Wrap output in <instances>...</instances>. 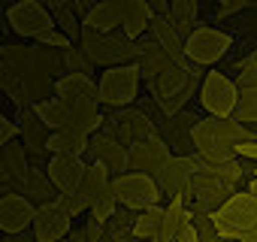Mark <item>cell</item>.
Masks as SVG:
<instances>
[{
	"instance_id": "obj_1",
	"label": "cell",
	"mask_w": 257,
	"mask_h": 242,
	"mask_svg": "<svg viewBox=\"0 0 257 242\" xmlns=\"http://www.w3.org/2000/svg\"><path fill=\"white\" fill-rule=\"evenodd\" d=\"M254 134L239 121H221V118H203L191 128V143L206 161H230L236 158V149L242 143H251Z\"/></svg>"
},
{
	"instance_id": "obj_2",
	"label": "cell",
	"mask_w": 257,
	"mask_h": 242,
	"mask_svg": "<svg viewBox=\"0 0 257 242\" xmlns=\"http://www.w3.org/2000/svg\"><path fill=\"white\" fill-rule=\"evenodd\" d=\"M140 82H143V70L140 64H115V67H106L97 88H100V103L109 106V109H127L137 94H140Z\"/></svg>"
},
{
	"instance_id": "obj_3",
	"label": "cell",
	"mask_w": 257,
	"mask_h": 242,
	"mask_svg": "<svg viewBox=\"0 0 257 242\" xmlns=\"http://www.w3.org/2000/svg\"><path fill=\"white\" fill-rule=\"evenodd\" d=\"M212 218V224H215V230L221 233V239L224 242H239L248 230H254L257 227V197L254 194H233L218 212H212L209 215Z\"/></svg>"
},
{
	"instance_id": "obj_4",
	"label": "cell",
	"mask_w": 257,
	"mask_h": 242,
	"mask_svg": "<svg viewBox=\"0 0 257 242\" xmlns=\"http://www.w3.org/2000/svg\"><path fill=\"white\" fill-rule=\"evenodd\" d=\"M55 97L73 112V115H97L100 112V88L94 85L91 76L82 73H67L64 79L55 82Z\"/></svg>"
},
{
	"instance_id": "obj_5",
	"label": "cell",
	"mask_w": 257,
	"mask_h": 242,
	"mask_svg": "<svg viewBox=\"0 0 257 242\" xmlns=\"http://www.w3.org/2000/svg\"><path fill=\"white\" fill-rule=\"evenodd\" d=\"M112 194L118 200V206L124 209H152L158 206L161 200V188H158V179L152 176H143V173H124V176H112Z\"/></svg>"
},
{
	"instance_id": "obj_6",
	"label": "cell",
	"mask_w": 257,
	"mask_h": 242,
	"mask_svg": "<svg viewBox=\"0 0 257 242\" xmlns=\"http://www.w3.org/2000/svg\"><path fill=\"white\" fill-rule=\"evenodd\" d=\"M236 100H239V85L221 70H209L200 85V103L209 112V118H221V121L233 118Z\"/></svg>"
},
{
	"instance_id": "obj_7",
	"label": "cell",
	"mask_w": 257,
	"mask_h": 242,
	"mask_svg": "<svg viewBox=\"0 0 257 242\" xmlns=\"http://www.w3.org/2000/svg\"><path fill=\"white\" fill-rule=\"evenodd\" d=\"M230 46H233L230 34L215 31V28H194L185 40V55H188L191 64L209 67V64H218L230 52Z\"/></svg>"
},
{
	"instance_id": "obj_8",
	"label": "cell",
	"mask_w": 257,
	"mask_h": 242,
	"mask_svg": "<svg viewBox=\"0 0 257 242\" xmlns=\"http://www.w3.org/2000/svg\"><path fill=\"white\" fill-rule=\"evenodd\" d=\"M173 158H176L173 149L161 137H152V140H143V143L131 146V152H127V173H143V176L158 179L170 167Z\"/></svg>"
},
{
	"instance_id": "obj_9",
	"label": "cell",
	"mask_w": 257,
	"mask_h": 242,
	"mask_svg": "<svg viewBox=\"0 0 257 242\" xmlns=\"http://www.w3.org/2000/svg\"><path fill=\"white\" fill-rule=\"evenodd\" d=\"M7 22H10V28L19 37H31V40H40L46 31L55 28L49 10L43 4H37V0H22V4H13L7 10Z\"/></svg>"
},
{
	"instance_id": "obj_10",
	"label": "cell",
	"mask_w": 257,
	"mask_h": 242,
	"mask_svg": "<svg viewBox=\"0 0 257 242\" xmlns=\"http://www.w3.org/2000/svg\"><path fill=\"white\" fill-rule=\"evenodd\" d=\"M34 218H37V206L25 194L7 191L0 197V230H4V236L25 233L28 227H34Z\"/></svg>"
},
{
	"instance_id": "obj_11",
	"label": "cell",
	"mask_w": 257,
	"mask_h": 242,
	"mask_svg": "<svg viewBox=\"0 0 257 242\" xmlns=\"http://www.w3.org/2000/svg\"><path fill=\"white\" fill-rule=\"evenodd\" d=\"M127 149L112 131H103V134H97V137H91V146H88V158H91V164H103L112 176H124L127 173Z\"/></svg>"
},
{
	"instance_id": "obj_12",
	"label": "cell",
	"mask_w": 257,
	"mask_h": 242,
	"mask_svg": "<svg viewBox=\"0 0 257 242\" xmlns=\"http://www.w3.org/2000/svg\"><path fill=\"white\" fill-rule=\"evenodd\" d=\"M109 131H112L127 149L155 137V125H152L143 112H137V109H118V112L109 118Z\"/></svg>"
},
{
	"instance_id": "obj_13",
	"label": "cell",
	"mask_w": 257,
	"mask_h": 242,
	"mask_svg": "<svg viewBox=\"0 0 257 242\" xmlns=\"http://www.w3.org/2000/svg\"><path fill=\"white\" fill-rule=\"evenodd\" d=\"M88 167H91V164H85L82 158L55 155V158H49V164H46V176H49V182L58 188V194H64V191H79V185H82Z\"/></svg>"
},
{
	"instance_id": "obj_14",
	"label": "cell",
	"mask_w": 257,
	"mask_h": 242,
	"mask_svg": "<svg viewBox=\"0 0 257 242\" xmlns=\"http://www.w3.org/2000/svg\"><path fill=\"white\" fill-rule=\"evenodd\" d=\"M194 173H197V167H194L191 155H176V158L170 161V167L158 176V188H161V194H170L173 200L191 194Z\"/></svg>"
},
{
	"instance_id": "obj_15",
	"label": "cell",
	"mask_w": 257,
	"mask_h": 242,
	"mask_svg": "<svg viewBox=\"0 0 257 242\" xmlns=\"http://www.w3.org/2000/svg\"><path fill=\"white\" fill-rule=\"evenodd\" d=\"M73 218L67 212H61L55 203L49 206H37V218H34V236L37 242H61L70 236Z\"/></svg>"
},
{
	"instance_id": "obj_16",
	"label": "cell",
	"mask_w": 257,
	"mask_h": 242,
	"mask_svg": "<svg viewBox=\"0 0 257 242\" xmlns=\"http://www.w3.org/2000/svg\"><path fill=\"white\" fill-rule=\"evenodd\" d=\"M124 22V0H103V4H94L88 19L82 22V28L100 31V34H112L115 28H121Z\"/></svg>"
},
{
	"instance_id": "obj_17",
	"label": "cell",
	"mask_w": 257,
	"mask_h": 242,
	"mask_svg": "<svg viewBox=\"0 0 257 242\" xmlns=\"http://www.w3.org/2000/svg\"><path fill=\"white\" fill-rule=\"evenodd\" d=\"M152 22H155V7H149L146 0H124V22H121L124 37L140 40Z\"/></svg>"
},
{
	"instance_id": "obj_18",
	"label": "cell",
	"mask_w": 257,
	"mask_h": 242,
	"mask_svg": "<svg viewBox=\"0 0 257 242\" xmlns=\"http://www.w3.org/2000/svg\"><path fill=\"white\" fill-rule=\"evenodd\" d=\"M137 239H158V236H167V209L164 206H152V209H143L140 215H134V233Z\"/></svg>"
},
{
	"instance_id": "obj_19",
	"label": "cell",
	"mask_w": 257,
	"mask_h": 242,
	"mask_svg": "<svg viewBox=\"0 0 257 242\" xmlns=\"http://www.w3.org/2000/svg\"><path fill=\"white\" fill-rule=\"evenodd\" d=\"M88 146H91V140L88 137H79V134H73V131H55V134H49V140H46V152L55 158V155H67V158H82L85 152H88Z\"/></svg>"
},
{
	"instance_id": "obj_20",
	"label": "cell",
	"mask_w": 257,
	"mask_h": 242,
	"mask_svg": "<svg viewBox=\"0 0 257 242\" xmlns=\"http://www.w3.org/2000/svg\"><path fill=\"white\" fill-rule=\"evenodd\" d=\"M109 185H112V173L103 164H91L88 173H85V179H82V185H79V197L88 206H94L103 194H109Z\"/></svg>"
},
{
	"instance_id": "obj_21",
	"label": "cell",
	"mask_w": 257,
	"mask_h": 242,
	"mask_svg": "<svg viewBox=\"0 0 257 242\" xmlns=\"http://www.w3.org/2000/svg\"><path fill=\"white\" fill-rule=\"evenodd\" d=\"M34 112L40 115V121L55 134V131H64L70 121H73V112L58 100V97H49V100H43V103H37L34 106Z\"/></svg>"
},
{
	"instance_id": "obj_22",
	"label": "cell",
	"mask_w": 257,
	"mask_h": 242,
	"mask_svg": "<svg viewBox=\"0 0 257 242\" xmlns=\"http://www.w3.org/2000/svg\"><path fill=\"white\" fill-rule=\"evenodd\" d=\"M19 125H22V137L28 140V146H25V149L43 152V149H46V140H49V134H52V131H49V128L43 125V121H40V115H37L34 109L28 112V109L22 106V115H19Z\"/></svg>"
},
{
	"instance_id": "obj_23",
	"label": "cell",
	"mask_w": 257,
	"mask_h": 242,
	"mask_svg": "<svg viewBox=\"0 0 257 242\" xmlns=\"http://www.w3.org/2000/svg\"><path fill=\"white\" fill-rule=\"evenodd\" d=\"M233 118L239 125H257V88H239V100H236V112Z\"/></svg>"
},
{
	"instance_id": "obj_24",
	"label": "cell",
	"mask_w": 257,
	"mask_h": 242,
	"mask_svg": "<svg viewBox=\"0 0 257 242\" xmlns=\"http://www.w3.org/2000/svg\"><path fill=\"white\" fill-rule=\"evenodd\" d=\"M191 218H194V215H191V209L185 206V197L170 200V206H167V236H176Z\"/></svg>"
},
{
	"instance_id": "obj_25",
	"label": "cell",
	"mask_w": 257,
	"mask_h": 242,
	"mask_svg": "<svg viewBox=\"0 0 257 242\" xmlns=\"http://www.w3.org/2000/svg\"><path fill=\"white\" fill-rule=\"evenodd\" d=\"M100 128H103V115L97 112V115H73V121L67 125V131H73V134H79V137H97L100 134Z\"/></svg>"
},
{
	"instance_id": "obj_26",
	"label": "cell",
	"mask_w": 257,
	"mask_h": 242,
	"mask_svg": "<svg viewBox=\"0 0 257 242\" xmlns=\"http://www.w3.org/2000/svg\"><path fill=\"white\" fill-rule=\"evenodd\" d=\"M52 7H55V28L64 31L70 40H79V19L73 7H61V4H52Z\"/></svg>"
},
{
	"instance_id": "obj_27",
	"label": "cell",
	"mask_w": 257,
	"mask_h": 242,
	"mask_svg": "<svg viewBox=\"0 0 257 242\" xmlns=\"http://www.w3.org/2000/svg\"><path fill=\"white\" fill-rule=\"evenodd\" d=\"M115 215H118V200H115V194H112V188H109V194H103V197L91 206V218L100 221V224H106V221H112Z\"/></svg>"
},
{
	"instance_id": "obj_28",
	"label": "cell",
	"mask_w": 257,
	"mask_h": 242,
	"mask_svg": "<svg viewBox=\"0 0 257 242\" xmlns=\"http://www.w3.org/2000/svg\"><path fill=\"white\" fill-rule=\"evenodd\" d=\"M55 206L61 209V212H67L70 218H79L85 209H91L82 197H79V191H64V194H58V200H55Z\"/></svg>"
},
{
	"instance_id": "obj_29",
	"label": "cell",
	"mask_w": 257,
	"mask_h": 242,
	"mask_svg": "<svg viewBox=\"0 0 257 242\" xmlns=\"http://www.w3.org/2000/svg\"><path fill=\"white\" fill-rule=\"evenodd\" d=\"M64 64H67V73H82V76H88L94 67L91 58L85 55V49H73V46L64 52Z\"/></svg>"
},
{
	"instance_id": "obj_30",
	"label": "cell",
	"mask_w": 257,
	"mask_h": 242,
	"mask_svg": "<svg viewBox=\"0 0 257 242\" xmlns=\"http://www.w3.org/2000/svg\"><path fill=\"white\" fill-rule=\"evenodd\" d=\"M170 19L179 25V31H188V25L197 19V4H185V0H176V4H170Z\"/></svg>"
},
{
	"instance_id": "obj_31",
	"label": "cell",
	"mask_w": 257,
	"mask_h": 242,
	"mask_svg": "<svg viewBox=\"0 0 257 242\" xmlns=\"http://www.w3.org/2000/svg\"><path fill=\"white\" fill-rule=\"evenodd\" d=\"M40 46H49V49H61V52H67L70 46H73V40L64 34V31H58V28H52V31H46L40 40H37Z\"/></svg>"
},
{
	"instance_id": "obj_32",
	"label": "cell",
	"mask_w": 257,
	"mask_h": 242,
	"mask_svg": "<svg viewBox=\"0 0 257 242\" xmlns=\"http://www.w3.org/2000/svg\"><path fill=\"white\" fill-rule=\"evenodd\" d=\"M19 137H22V125L4 115V118H0V146H10V143H16Z\"/></svg>"
},
{
	"instance_id": "obj_33",
	"label": "cell",
	"mask_w": 257,
	"mask_h": 242,
	"mask_svg": "<svg viewBox=\"0 0 257 242\" xmlns=\"http://www.w3.org/2000/svg\"><path fill=\"white\" fill-rule=\"evenodd\" d=\"M176 242H200V230H197V224H194V218L176 233Z\"/></svg>"
},
{
	"instance_id": "obj_34",
	"label": "cell",
	"mask_w": 257,
	"mask_h": 242,
	"mask_svg": "<svg viewBox=\"0 0 257 242\" xmlns=\"http://www.w3.org/2000/svg\"><path fill=\"white\" fill-rule=\"evenodd\" d=\"M236 158H248V161H257V143L251 140V143H242L239 149H236Z\"/></svg>"
},
{
	"instance_id": "obj_35",
	"label": "cell",
	"mask_w": 257,
	"mask_h": 242,
	"mask_svg": "<svg viewBox=\"0 0 257 242\" xmlns=\"http://www.w3.org/2000/svg\"><path fill=\"white\" fill-rule=\"evenodd\" d=\"M245 7H248V4H224L218 13H221V16H230V13H239V10H245Z\"/></svg>"
},
{
	"instance_id": "obj_36",
	"label": "cell",
	"mask_w": 257,
	"mask_h": 242,
	"mask_svg": "<svg viewBox=\"0 0 257 242\" xmlns=\"http://www.w3.org/2000/svg\"><path fill=\"white\" fill-rule=\"evenodd\" d=\"M239 242H257V227H254V230H248V233H245Z\"/></svg>"
},
{
	"instance_id": "obj_37",
	"label": "cell",
	"mask_w": 257,
	"mask_h": 242,
	"mask_svg": "<svg viewBox=\"0 0 257 242\" xmlns=\"http://www.w3.org/2000/svg\"><path fill=\"white\" fill-rule=\"evenodd\" d=\"M248 194H254V197H257V173L251 176V185H248Z\"/></svg>"
},
{
	"instance_id": "obj_38",
	"label": "cell",
	"mask_w": 257,
	"mask_h": 242,
	"mask_svg": "<svg viewBox=\"0 0 257 242\" xmlns=\"http://www.w3.org/2000/svg\"><path fill=\"white\" fill-rule=\"evenodd\" d=\"M152 242H176V236H158V239H152Z\"/></svg>"
},
{
	"instance_id": "obj_39",
	"label": "cell",
	"mask_w": 257,
	"mask_h": 242,
	"mask_svg": "<svg viewBox=\"0 0 257 242\" xmlns=\"http://www.w3.org/2000/svg\"><path fill=\"white\" fill-rule=\"evenodd\" d=\"M118 242H146V239H137V236H127V239H118Z\"/></svg>"
},
{
	"instance_id": "obj_40",
	"label": "cell",
	"mask_w": 257,
	"mask_h": 242,
	"mask_svg": "<svg viewBox=\"0 0 257 242\" xmlns=\"http://www.w3.org/2000/svg\"><path fill=\"white\" fill-rule=\"evenodd\" d=\"M251 58H254V61H257V52H254V55H251Z\"/></svg>"
}]
</instances>
